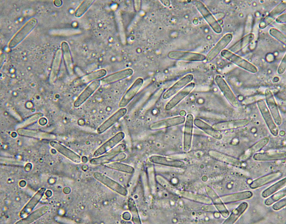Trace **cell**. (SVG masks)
Instances as JSON below:
<instances>
[{"label":"cell","mask_w":286,"mask_h":224,"mask_svg":"<svg viewBox=\"0 0 286 224\" xmlns=\"http://www.w3.org/2000/svg\"><path fill=\"white\" fill-rule=\"evenodd\" d=\"M195 3L198 10L213 29L216 33H221L222 30L221 27L205 5L199 1H195Z\"/></svg>","instance_id":"5"},{"label":"cell","mask_w":286,"mask_h":224,"mask_svg":"<svg viewBox=\"0 0 286 224\" xmlns=\"http://www.w3.org/2000/svg\"><path fill=\"white\" fill-rule=\"evenodd\" d=\"M124 137L125 134L123 132L117 133L95 150L93 156H98L108 152L122 141Z\"/></svg>","instance_id":"7"},{"label":"cell","mask_w":286,"mask_h":224,"mask_svg":"<svg viewBox=\"0 0 286 224\" xmlns=\"http://www.w3.org/2000/svg\"><path fill=\"white\" fill-rule=\"evenodd\" d=\"M286 158L285 153L272 152L259 153L254 156V159L258 161H270L283 159Z\"/></svg>","instance_id":"25"},{"label":"cell","mask_w":286,"mask_h":224,"mask_svg":"<svg viewBox=\"0 0 286 224\" xmlns=\"http://www.w3.org/2000/svg\"><path fill=\"white\" fill-rule=\"evenodd\" d=\"M193 75L191 74H188L177 81L172 86L169 88L163 95L164 99H167L178 92L183 88L185 87L193 79Z\"/></svg>","instance_id":"10"},{"label":"cell","mask_w":286,"mask_h":224,"mask_svg":"<svg viewBox=\"0 0 286 224\" xmlns=\"http://www.w3.org/2000/svg\"><path fill=\"white\" fill-rule=\"evenodd\" d=\"M252 195L251 192L245 191L225 195L222 197V199L225 203H228L249 199Z\"/></svg>","instance_id":"27"},{"label":"cell","mask_w":286,"mask_h":224,"mask_svg":"<svg viewBox=\"0 0 286 224\" xmlns=\"http://www.w3.org/2000/svg\"><path fill=\"white\" fill-rule=\"evenodd\" d=\"M127 111L126 108H121L98 127L97 132L101 134L125 116Z\"/></svg>","instance_id":"17"},{"label":"cell","mask_w":286,"mask_h":224,"mask_svg":"<svg viewBox=\"0 0 286 224\" xmlns=\"http://www.w3.org/2000/svg\"><path fill=\"white\" fill-rule=\"evenodd\" d=\"M185 120V118L182 116L171 117L153 122L149 125V128L153 130H160L182 124Z\"/></svg>","instance_id":"3"},{"label":"cell","mask_w":286,"mask_h":224,"mask_svg":"<svg viewBox=\"0 0 286 224\" xmlns=\"http://www.w3.org/2000/svg\"><path fill=\"white\" fill-rule=\"evenodd\" d=\"M35 19L28 21L16 34L10 42L9 46L13 48L21 42L31 31L37 23Z\"/></svg>","instance_id":"9"},{"label":"cell","mask_w":286,"mask_h":224,"mask_svg":"<svg viewBox=\"0 0 286 224\" xmlns=\"http://www.w3.org/2000/svg\"><path fill=\"white\" fill-rule=\"evenodd\" d=\"M257 104L271 133L273 135L277 136L278 133V129L272 119L265 102L263 99H260L257 101Z\"/></svg>","instance_id":"6"},{"label":"cell","mask_w":286,"mask_h":224,"mask_svg":"<svg viewBox=\"0 0 286 224\" xmlns=\"http://www.w3.org/2000/svg\"><path fill=\"white\" fill-rule=\"evenodd\" d=\"M45 189L43 188L39 190L22 210L20 216L23 218L27 215L32 210L43 195Z\"/></svg>","instance_id":"24"},{"label":"cell","mask_w":286,"mask_h":224,"mask_svg":"<svg viewBox=\"0 0 286 224\" xmlns=\"http://www.w3.org/2000/svg\"><path fill=\"white\" fill-rule=\"evenodd\" d=\"M286 69V55L282 59L278 69V73L280 74L284 72Z\"/></svg>","instance_id":"42"},{"label":"cell","mask_w":286,"mask_h":224,"mask_svg":"<svg viewBox=\"0 0 286 224\" xmlns=\"http://www.w3.org/2000/svg\"><path fill=\"white\" fill-rule=\"evenodd\" d=\"M118 153H109L107 155L91 159L90 161V163L93 165H98L115 161V157Z\"/></svg>","instance_id":"32"},{"label":"cell","mask_w":286,"mask_h":224,"mask_svg":"<svg viewBox=\"0 0 286 224\" xmlns=\"http://www.w3.org/2000/svg\"><path fill=\"white\" fill-rule=\"evenodd\" d=\"M286 178L279 181L264 190L262 193V196L266 198L283 188L286 185Z\"/></svg>","instance_id":"33"},{"label":"cell","mask_w":286,"mask_h":224,"mask_svg":"<svg viewBox=\"0 0 286 224\" xmlns=\"http://www.w3.org/2000/svg\"><path fill=\"white\" fill-rule=\"evenodd\" d=\"M63 57L67 70L69 74H72L73 71V64L72 55L68 43L63 42L61 44Z\"/></svg>","instance_id":"26"},{"label":"cell","mask_w":286,"mask_h":224,"mask_svg":"<svg viewBox=\"0 0 286 224\" xmlns=\"http://www.w3.org/2000/svg\"><path fill=\"white\" fill-rule=\"evenodd\" d=\"M282 175V173L280 171L271 173L254 180L250 184V187L252 189L261 187L278 179Z\"/></svg>","instance_id":"18"},{"label":"cell","mask_w":286,"mask_h":224,"mask_svg":"<svg viewBox=\"0 0 286 224\" xmlns=\"http://www.w3.org/2000/svg\"><path fill=\"white\" fill-rule=\"evenodd\" d=\"M221 53L225 58L247 71L253 73L257 71V68L253 64L228 50H224Z\"/></svg>","instance_id":"1"},{"label":"cell","mask_w":286,"mask_h":224,"mask_svg":"<svg viewBox=\"0 0 286 224\" xmlns=\"http://www.w3.org/2000/svg\"><path fill=\"white\" fill-rule=\"evenodd\" d=\"M133 73L132 69L128 68L109 75L100 80L103 84H112L130 76Z\"/></svg>","instance_id":"15"},{"label":"cell","mask_w":286,"mask_h":224,"mask_svg":"<svg viewBox=\"0 0 286 224\" xmlns=\"http://www.w3.org/2000/svg\"><path fill=\"white\" fill-rule=\"evenodd\" d=\"M95 178L98 180L115 191L122 194L124 189L118 183L103 174L95 172L93 174Z\"/></svg>","instance_id":"21"},{"label":"cell","mask_w":286,"mask_h":224,"mask_svg":"<svg viewBox=\"0 0 286 224\" xmlns=\"http://www.w3.org/2000/svg\"><path fill=\"white\" fill-rule=\"evenodd\" d=\"M215 81L224 96L233 106H237L238 102L234 94L223 78L219 75L216 76Z\"/></svg>","instance_id":"13"},{"label":"cell","mask_w":286,"mask_h":224,"mask_svg":"<svg viewBox=\"0 0 286 224\" xmlns=\"http://www.w3.org/2000/svg\"><path fill=\"white\" fill-rule=\"evenodd\" d=\"M170 58L187 61H202L206 59L205 55L201 54L186 51H174L169 52Z\"/></svg>","instance_id":"4"},{"label":"cell","mask_w":286,"mask_h":224,"mask_svg":"<svg viewBox=\"0 0 286 224\" xmlns=\"http://www.w3.org/2000/svg\"><path fill=\"white\" fill-rule=\"evenodd\" d=\"M194 118L191 114L186 116L184 132L183 150L185 152L188 151L190 148L193 125Z\"/></svg>","instance_id":"8"},{"label":"cell","mask_w":286,"mask_h":224,"mask_svg":"<svg viewBox=\"0 0 286 224\" xmlns=\"http://www.w3.org/2000/svg\"><path fill=\"white\" fill-rule=\"evenodd\" d=\"M143 82V79L141 78H138L134 81L122 97L119 104V107L124 108L128 104L141 88Z\"/></svg>","instance_id":"2"},{"label":"cell","mask_w":286,"mask_h":224,"mask_svg":"<svg viewBox=\"0 0 286 224\" xmlns=\"http://www.w3.org/2000/svg\"><path fill=\"white\" fill-rule=\"evenodd\" d=\"M286 204V200L285 198L275 204L273 205L272 208L275 210H278L285 206Z\"/></svg>","instance_id":"41"},{"label":"cell","mask_w":286,"mask_h":224,"mask_svg":"<svg viewBox=\"0 0 286 224\" xmlns=\"http://www.w3.org/2000/svg\"><path fill=\"white\" fill-rule=\"evenodd\" d=\"M106 71L101 69L93 71L80 77L75 81V85H81L87 84L104 77Z\"/></svg>","instance_id":"20"},{"label":"cell","mask_w":286,"mask_h":224,"mask_svg":"<svg viewBox=\"0 0 286 224\" xmlns=\"http://www.w3.org/2000/svg\"><path fill=\"white\" fill-rule=\"evenodd\" d=\"M94 1V0H93L84 1L75 11L74 14L75 17H80L82 16L87 11Z\"/></svg>","instance_id":"36"},{"label":"cell","mask_w":286,"mask_h":224,"mask_svg":"<svg viewBox=\"0 0 286 224\" xmlns=\"http://www.w3.org/2000/svg\"><path fill=\"white\" fill-rule=\"evenodd\" d=\"M249 123V121L246 119L233 120L215 123L212 127L216 130L220 131L243 127Z\"/></svg>","instance_id":"14"},{"label":"cell","mask_w":286,"mask_h":224,"mask_svg":"<svg viewBox=\"0 0 286 224\" xmlns=\"http://www.w3.org/2000/svg\"><path fill=\"white\" fill-rule=\"evenodd\" d=\"M268 141V138H264L253 145L249 150L250 151L251 153L257 152L265 146Z\"/></svg>","instance_id":"38"},{"label":"cell","mask_w":286,"mask_h":224,"mask_svg":"<svg viewBox=\"0 0 286 224\" xmlns=\"http://www.w3.org/2000/svg\"><path fill=\"white\" fill-rule=\"evenodd\" d=\"M254 38V35L250 34L243 37L230 48L232 51H237L249 44Z\"/></svg>","instance_id":"34"},{"label":"cell","mask_w":286,"mask_h":224,"mask_svg":"<svg viewBox=\"0 0 286 224\" xmlns=\"http://www.w3.org/2000/svg\"><path fill=\"white\" fill-rule=\"evenodd\" d=\"M286 194V190L285 188L274 194L266 199L265 201V204L267 206H270L285 196Z\"/></svg>","instance_id":"37"},{"label":"cell","mask_w":286,"mask_h":224,"mask_svg":"<svg viewBox=\"0 0 286 224\" xmlns=\"http://www.w3.org/2000/svg\"><path fill=\"white\" fill-rule=\"evenodd\" d=\"M193 123L198 128L213 137L219 139L222 138V135L219 131L202 120L195 119L193 120Z\"/></svg>","instance_id":"23"},{"label":"cell","mask_w":286,"mask_h":224,"mask_svg":"<svg viewBox=\"0 0 286 224\" xmlns=\"http://www.w3.org/2000/svg\"><path fill=\"white\" fill-rule=\"evenodd\" d=\"M150 160L152 162L167 166L180 167L184 165L182 161L160 156H152Z\"/></svg>","instance_id":"22"},{"label":"cell","mask_w":286,"mask_h":224,"mask_svg":"<svg viewBox=\"0 0 286 224\" xmlns=\"http://www.w3.org/2000/svg\"><path fill=\"white\" fill-rule=\"evenodd\" d=\"M101 83L100 80L99 79L91 82L74 102V106L77 107L82 104L98 88Z\"/></svg>","instance_id":"12"},{"label":"cell","mask_w":286,"mask_h":224,"mask_svg":"<svg viewBox=\"0 0 286 224\" xmlns=\"http://www.w3.org/2000/svg\"><path fill=\"white\" fill-rule=\"evenodd\" d=\"M104 165L108 168L124 172H131L133 170L131 166L118 162L108 163Z\"/></svg>","instance_id":"35"},{"label":"cell","mask_w":286,"mask_h":224,"mask_svg":"<svg viewBox=\"0 0 286 224\" xmlns=\"http://www.w3.org/2000/svg\"><path fill=\"white\" fill-rule=\"evenodd\" d=\"M286 8L285 3H282L276 7L269 14L272 17L284 11Z\"/></svg>","instance_id":"40"},{"label":"cell","mask_w":286,"mask_h":224,"mask_svg":"<svg viewBox=\"0 0 286 224\" xmlns=\"http://www.w3.org/2000/svg\"><path fill=\"white\" fill-rule=\"evenodd\" d=\"M276 21L278 22L284 23L286 22V14H282L278 17L276 19Z\"/></svg>","instance_id":"43"},{"label":"cell","mask_w":286,"mask_h":224,"mask_svg":"<svg viewBox=\"0 0 286 224\" xmlns=\"http://www.w3.org/2000/svg\"><path fill=\"white\" fill-rule=\"evenodd\" d=\"M232 35L227 34L225 35L211 50L206 57V60L209 62L213 60L230 42L232 39Z\"/></svg>","instance_id":"16"},{"label":"cell","mask_w":286,"mask_h":224,"mask_svg":"<svg viewBox=\"0 0 286 224\" xmlns=\"http://www.w3.org/2000/svg\"><path fill=\"white\" fill-rule=\"evenodd\" d=\"M195 86L194 83H190L185 86L167 102L165 107V110H169L174 107L192 91Z\"/></svg>","instance_id":"11"},{"label":"cell","mask_w":286,"mask_h":224,"mask_svg":"<svg viewBox=\"0 0 286 224\" xmlns=\"http://www.w3.org/2000/svg\"><path fill=\"white\" fill-rule=\"evenodd\" d=\"M48 207L47 206L42 207L41 208L37 210L29 215L26 218L22 220H20L19 222L20 223H28L34 221L40 217L48 210Z\"/></svg>","instance_id":"31"},{"label":"cell","mask_w":286,"mask_h":224,"mask_svg":"<svg viewBox=\"0 0 286 224\" xmlns=\"http://www.w3.org/2000/svg\"><path fill=\"white\" fill-rule=\"evenodd\" d=\"M269 32L272 36L281 42L285 44V36L279 31L275 29L272 28L270 30Z\"/></svg>","instance_id":"39"},{"label":"cell","mask_w":286,"mask_h":224,"mask_svg":"<svg viewBox=\"0 0 286 224\" xmlns=\"http://www.w3.org/2000/svg\"><path fill=\"white\" fill-rule=\"evenodd\" d=\"M55 147L59 152L73 162L78 163L81 162L80 156L72 150L58 143L55 144Z\"/></svg>","instance_id":"30"},{"label":"cell","mask_w":286,"mask_h":224,"mask_svg":"<svg viewBox=\"0 0 286 224\" xmlns=\"http://www.w3.org/2000/svg\"><path fill=\"white\" fill-rule=\"evenodd\" d=\"M208 152L210 155L217 159L235 166H239L240 164V162L237 159L226 155L216 150H210Z\"/></svg>","instance_id":"29"},{"label":"cell","mask_w":286,"mask_h":224,"mask_svg":"<svg viewBox=\"0 0 286 224\" xmlns=\"http://www.w3.org/2000/svg\"><path fill=\"white\" fill-rule=\"evenodd\" d=\"M265 96L268 106L275 122L277 125H280L281 123V118L272 93L270 91H266Z\"/></svg>","instance_id":"19"},{"label":"cell","mask_w":286,"mask_h":224,"mask_svg":"<svg viewBox=\"0 0 286 224\" xmlns=\"http://www.w3.org/2000/svg\"><path fill=\"white\" fill-rule=\"evenodd\" d=\"M248 206V204L246 202L241 203L237 208L233 211L229 217L225 220L224 223L230 224L234 223L245 211Z\"/></svg>","instance_id":"28"}]
</instances>
